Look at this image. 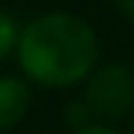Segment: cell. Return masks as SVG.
Here are the masks:
<instances>
[{"label":"cell","instance_id":"cell-1","mask_svg":"<svg viewBox=\"0 0 134 134\" xmlns=\"http://www.w3.org/2000/svg\"><path fill=\"white\" fill-rule=\"evenodd\" d=\"M18 63L39 86H75L96 72L98 36L72 12H48L21 30Z\"/></svg>","mask_w":134,"mask_h":134},{"label":"cell","instance_id":"cell-2","mask_svg":"<svg viewBox=\"0 0 134 134\" xmlns=\"http://www.w3.org/2000/svg\"><path fill=\"white\" fill-rule=\"evenodd\" d=\"M83 107L98 119H119L134 107V72L122 63H107L86 77Z\"/></svg>","mask_w":134,"mask_h":134},{"label":"cell","instance_id":"cell-3","mask_svg":"<svg viewBox=\"0 0 134 134\" xmlns=\"http://www.w3.org/2000/svg\"><path fill=\"white\" fill-rule=\"evenodd\" d=\"M30 107V86L21 77H0V131L15 128Z\"/></svg>","mask_w":134,"mask_h":134},{"label":"cell","instance_id":"cell-4","mask_svg":"<svg viewBox=\"0 0 134 134\" xmlns=\"http://www.w3.org/2000/svg\"><path fill=\"white\" fill-rule=\"evenodd\" d=\"M18 36H21V30L15 24V18L6 9H0V60H3L12 48H18Z\"/></svg>","mask_w":134,"mask_h":134},{"label":"cell","instance_id":"cell-5","mask_svg":"<svg viewBox=\"0 0 134 134\" xmlns=\"http://www.w3.org/2000/svg\"><path fill=\"white\" fill-rule=\"evenodd\" d=\"M113 6L125 15V18H131V21H134V0H113Z\"/></svg>","mask_w":134,"mask_h":134},{"label":"cell","instance_id":"cell-6","mask_svg":"<svg viewBox=\"0 0 134 134\" xmlns=\"http://www.w3.org/2000/svg\"><path fill=\"white\" fill-rule=\"evenodd\" d=\"M75 134H116L113 128H104V125H86V128H77Z\"/></svg>","mask_w":134,"mask_h":134}]
</instances>
